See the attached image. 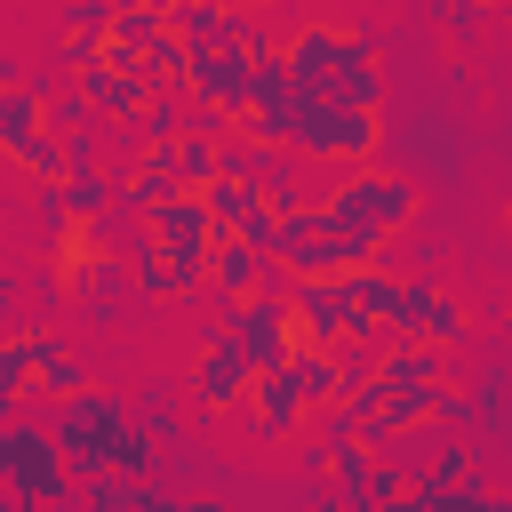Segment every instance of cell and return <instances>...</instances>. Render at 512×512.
Returning <instances> with one entry per match:
<instances>
[{"mask_svg":"<svg viewBox=\"0 0 512 512\" xmlns=\"http://www.w3.org/2000/svg\"><path fill=\"white\" fill-rule=\"evenodd\" d=\"M416 208H424L416 176H400V168H352L344 184L320 192V232H360V240L392 248L416 224Z\"/></svg>","mask_w":512,"mask_h":512,"instance_id":"obj_1","label":"cell"},{"mask_svg":"<svg viewBox=\"0 0 512 512\" xmlns=\"http://www.w3.org/2000/svg\"><path fill=\"white\" fill-rule=\"evenodd\" d=\"M128 424H136V400L112 392V384H88V392H72L64 408H48V432H56L64 464H72V488H88V480L112 472V440H120Z\"/></svg>","mask_w":512,"mask_h":512,"instance_id":"obj_2","label":"cell"},{"mask_svg":"<svg viewBox=\"0 0 512 512\" xmlns=\"http://www.w3.org/2000/svg\"><path fill=\"white\" fill-rule=\"evenodd\" d=\"M376 144H384V112H352V104H328V96H296V136H288V152L304 160V168H368L376 160Z\"/></svg>","mask_w":512,"mask_h":512,"instance_id":"obj_3","label":"cell"},{"mask_svg":"<svg viewBox=\"0 0 512 512\" xmlns=\"http://www.w3.org/2000/svg\"><path fill=\"white\" fill-rule=\"evenodd\" d=\"M192 408L200 416H240L248 408V392H256V368H248V352L224 336V320H208L200 336H192Z\"/></svg>","mask_w":512,"mask_h":512,"instance_id":"obj_4","label":"cell"},{"mask_svg":"<svg viewBox=\"0 0 512 512\" xmlns=\"http://www.w3.org/2000/svg\"><path fill=\"white\" fill-rule=\"evenodd\" d=\"M224 336L248 352V368L256 376H280L288 360H296V312L280 304V296H240V304H224Z\"/></svg>","mask_w":512,"mask_h":512,"instance_id":"obj_5","label":"cell"},{"mask_svg":"<svg viewBox=\"0 0 512 512\" xmlns=\"http://www.w3.org/2000/svg\"><path fill=\"white\" fill-rule=\"evenodd\" d=\"M256 56L248 48H216V56H192V72H184V96L200 104V112H224V120H240L248 104H256Z\"/></svg>","mask_w":512,"mask_h":512,"instance_id":"obj_6","label":"cell"},{"mask_svg":"<svg viewBox=\"0 0 512 512\" xmlns=\"http://www.w3.org/2000/svg\"><path fill=\"white\" fill-rule=\"evenodd\" d=\"M288 312H296V336H304V344H320V352L352 344V328H360V312H352V288H344V280H296Z\"/></svg>","mask_w":512,"mask_h":512,"instance_id":"obj_7","label":"cell"},{"mask_svg":"<svg viewBox=\"0 0 512 512\" xmlns=\"http://www.w3.org/2000/svg\"><path fill=\"white\" fill-rule=\"evenodd\" d=\"M376 384L384 392H456V352H432L416 336H384L376 344Z\"/></svg>","mask_w":512,"mask_h":512,"instance_id":"obj_8","label":"cell"},{"mask_svg":"<svg viewBox=\"0 0 512 512\" xmlns=\"http://www.w3.org/2000/svg\"><path fill=\"white\" fill-rule=\"evenodd\" d=\"M88 104H96V120H112V128H136L144 112H152V72L144 64H104V72H88V80H72Z\"/></svg>","mask_w":512,"mask_h":512,"instance_id":"obj_9","label":"cell"},{"mask_svg":"<svg viewBox=\"0 0 512 512\" xmlns=\"http://www.w3.org/2000/svg\"><path fill=\"white\" fill-rule=\"evenodd\" d=\"M240 424H248L264 448H296V440H304V424H312V408L296 400V384H288V376H256V392H248Z\"/></svg>","mask_w":512,"mask_h":512,"instance_id":"obj_10","label":"cell"},{"mask_svg":"<svg viewBox=\"0 0 512 512\" xmlns=\"http://www.w3.org/2000/svg\"><path fill=\"white\" fill-rule=\"evenodd\" d=\"M40 328V320H32ZM72 392H88V360L56 336V328H40V368H32V392H24V408L32 416H48V408H64Z\"/></svg>","mask_w":512,"mask_h":512,"instance_id":"obj_11","label":"cell"},{"mask_svg":"<svg viewBox=\"0 0 512 512\" xmlns=\"http://www.w3.org/2000/svg\"><path fill=\"white\" fill-rule=\"evenodd\" d=\"M144 232H152L160 248H216V224H208V200H200V192H168V200L144 216Z\"/></svg>","mask_w":512,"mask_h":512,"instance_id":"obj_12","label":"cell"},{"mask_svg":"<svg viewBox=\"0 0 512 512\" xmlns=\"http://www.w3.org/2000/svg\"><path fill=\"white\" fill-rule=\"evenodd\" d=\"M416 344H432V352H464V344H472V304L448 296V288H424V296H416Z\"/></svg>","mask_w":512,"mask_h":512,"instance_id":"obj_13","label":"cell"},{"mask_svg":"<svg viewBox=\"0 0 512 512\" xmlns=\"http://www.w3.org/2000/svg\"><path fill=\"white\" fill-rule=\"evenodd\" d=\"M168 32H176L192 56H216V48H232V8H224V0H176V8H168Z\"/></svg>","mask_w":512,"mask_h":512,"instance_id":"obj_14","label":"cell"},{"mask_svg":"<svg viewBox=\"0 0 512 512\" xmlns=\"http://www.w3.org/2000/svg\"><path fill=\"white\" fill-rule=\"evenodd\" d=\"M280 376L296 384V400H304V408H336V400H344V360H336V352H320V344H296V360H288Z\"/></svg>","mask_w":512,"mask_h":512,"instance_id":"obj_15","label":"cell"},{"mask_svg":"<svg viewBox=\"0 0 512 512\" xmlns=\"http://www.w3.org/2000/svg\"><path fill=\"white\" fill-rule=\"evenodd\" d=\"M56 200H64V224H80V232H96V224L112 216V200H120V184H112L104 168H72V176L56 184Z\"/></svg>","mask_w":512,"mask_h":512,"instance_id":"obj_16","label":"cell"},{"mask_svg":"<svg viewBox=\"0 0 512 512\" xmlns=\"http://www.w3.org/2000/svg\"><path fill=\"white\" fill-rule=\"evenodd\" d=\"M256 280H264V256H256L248 240L224 232V240L208 248V288H216L224 304H240V296H256Z\"/></svg>","mask_w":512,"mask_h":512,"instance_id":"obj_17","label":"cell"},{"mask_svg":"<svg viewBox=\"0 0 512 512\" xmlns=\"http://www.w3.org/2000/svg\"><path fill=\"white\" fill-rule=\"evenodd\" d=\"M32 136H48V96L24 80V88H0V160L16 152V144H32Z\"/></svg>","mask_w":512,"mask_h":512,"instance_id":"obj_18","label":"cell"},{"mask_svg":"<svg viewBox=\"0 0 512 512\" xmlns=\"http://www.w3.org/2000/svg\"><path fill=\"white\" fill-rule=\"evenodd\" d=\"M168 192H184V184H176V168H168V152H144V160H136L128 176H120V200H128L136 216H152V208H160Z\"/></svg>","mask_w":512,"mask_h":512,"instance_id":"obj_19","label":"cell"},{"mask_svg":"<svg viewBox=\"0 0 512 512\" xmlns=\"http://www.w3.org/2000/svg\"><path fill=\"white\" fill-rule=\"evenodd\" d=\"M200 200H208V224H216V240H224V232H240V224H248V216L264 208V192H256L248 176H216V184H208Z\"/></svg>","mask_w":512,"mask_h":512,"instance_id":"obj_20","label":"cell"},{"mask_svg":"<svg viewBox=\"0 0 512 512\" xmlns=\"http://www.w3.org/2000/svg\"><path fill=\"white\" fill-rule=\"evenodd\" d=\"M328 104H352V112H384V64H376V56H352V64L328 80Z\"/></svg>","mask_w":512,"mask_h":512,"instance_id":"obj_21","label":"cell"},{"mask_svg":"<svg viewBox=\"0 0 512 512\" xmlns=\"http://www.w3.org/2000/svg\"><path fill=\"white\" fill-rule=\"evenodd\" d=\"M112 472H120L128 488H144V480H168V456H160V440H152V432H136V424H128V432L112 440Z\"/></svg>","mask_w":512,"mask_h":512,"instance_id":"obj_22","label":"cell"},{"mask_svg":"<svg viewBox=\"0 0 512 512\" xmlns=\"http://www.w3.org/2000/svg\"><path fill=\"white\" fill-rule=\"evenodd\" d=\"M464 480H480V448H472V440H440V456L416 472V488H432V496H448V488H464Z\"/></svg>","mask_w":512,"mask_h":512,"instance_id":"obj_23","label":"cell"},{"mask_svg":"<svg viewBox=\"0 0 512 512\" xmlns=\"http://www.w3.org/2000/svg\"><path fill=\"white\" fill-rule=\"evenodd\" d=\"M32 368H40V328L24 320V328H0V384L24 400L32 392Z\"/></svg>","mask_w":512,"mask_h":512,"instance_id":"obj_24","label":"cell"},{"mask_svg":"<svg viewBox=\"0 0 512 512\" xmlns=\"http://www.w3.org/2000/svg\"><path fill=\"white\" fill-rule=\"evenodd\" d=\"M176 400H184V384H176V376H152V384L136 392V432L176 440Z\"/></svg>","mask_w":512,"mask_h":512,"instance_id":"obj_25","label":"cell"},{"mask_svg":"<svg viewBox=\"0 0 512 512\" xmlns=\"http://www.w3.org/2000/svg\"><path fill=\"white\" fill-rule=\"evenodd\" d=\"M128 288H136V296H152V304H160V296H176V280H168V256H160V240H152V232L128 248Z\"/></svg>","mask_w":512,"mask_h":512,"instance_id":"obj_26","label":"cell"},{"mask_svg":"<svg viewBox=\"0 0 512 512\" xmlns=\"http://www.w3.org/2000/svg\"><path fill=\"white\" fill-rule=\"evenodd\" d=\"M96 128H104V120H96V104H88L80 88H56V96H48V136L72 144V136H96Z\"/></svg>","mask_w":512,"mask_h":512,"instance_id":"obj_27","label":"cell"},{"mask_svg":"<svg viewBox=\"0 0 512 512\" xmlns=\"http://www.w3.org/2000/svg\"><path fill=\"white\" fill-rule=\"evenodd\" d=\"M72 512H136V488H128L120 472H104V480L72 488Z\"/></svg>","mask_w":512,"mask_h":512,"instance_id":"obj_28","label":"cell"},{"mask_svg":"<svg viewBox=\"0 0 512 512\" xmlns=\"http://www.w3.org/2000/svg\"><path fill=\"white\" fill-rule=\"evenodd\" d=\"M136 512H224V504L216 496H176L168 480H144L136 488Z\"/></svg>","mask_w":512,"mask_h":512,"instance_id":"obj_29","label":"cell"},{"mask_svg":"<svg viewBox=\"0 0 512 512\" xmlns=\"http://www.w3.org/2000/svg\"><path fill=\"white\" fill-rule=\"evenodd\" d=\"M64 296H72V288H64V272H56V264H48V256H40V264H32V320H40V328H48V312H56V304H64Z\"/></svg>","mask_w":512,"mask_h":512,"instance_id":"obj_30","label":"cell"},{"mask_svg":"<svg viewBox=\"0 0 512 512\" xmlns=\"http://www.w3.org/2000/svg\"><path fill=\"white\" fill-rule=\"evenodd\" d=\"M432 24L456 32V40H472V32L488 24V8H472V0H432Z\"/></svg>","mask_w":512,"mask_h":512,"instance_id":"obj_31","label":"cell"},{"mask_svg":"<svg viewBox=\"0 0 512 512\" xmlns=\"http://www.w3.org/2000/svg\"><path fill=\"white\" fill-rule=\"evenodd\" d=\"M16 312H24V288H16V272H0V320H16ZM16 328H24V320H16Z\"/></svg>","mask_w":512,"mask_h":512,"instance_id":"obj_32","label":"cell"},{"mask_svg":"<svg viewBox=\"0 0 512 512\" xmlns=\"http://www.w3.org/2000/svg\"><path fill=\"white\" fill-rule=\"evenodd\" d=\"M80 312H88V328H112V320H120V304H112V296H88Z\"/></svg>","mask_w":512,"mask_h":512,"instance_id":"obj_33","label":"cell"},{"mask_svg":"<svg viewBox=\"0 0 512 512\" xmlns=\"http://www.w3.org/2000/svg\"><path fill=\"white\" fill-rule=\"evenodd\" d=\"M296 512H344V504H336V488H312V496H304Z\"/></svg>","mask_w":512,"mask_h":512,"instance_id":"obj_34","label":"cell"},{"mask_svg":"<svg viewBox=\"0 0 512 512\" xmlns=\"http://www.w3.org/2000/svg\"><path fill=\"white\" fill-rule=\"evenodd\" d=\"M16 416H24V400H16V392H8V384H0V432H8V424H16Z\"/></svg>","mask_w":512,"mask_h":512,"instance_id":"obj_35","label":"cell"},{"mask_svg":"<svg viewBox=\"0 0 512 512\" xmlns=\"http://www.w3.org/2000/svg\"><path fill=\"white\" fill-rule=\"evenodd\" d=\"M504 232H512V200H504Z\"/></svg>","mask_w":512,"mask_h":512,"instance_id":"obj_36","label":"cell"},{"mask_svg":"<svg viewBox=\"0 0 512 512\" xmlns=\"http://www.w3.org/2000/svg\"><path fill=\"white\" fill-rule=\"evenodd\" d=\"M504 24H512V8H504Z\"/></svg>","mask_w":512,"mask_h":512,"instance_id":"obj_37","label":"cell"},{"mask_svg":"<svg viewBox=\"0 0 512 512\" xmlns=\"http://www.w3.org/2000/svg\"><path fill=\"white\" fill-rule=\"evenodd\" d=\"M504 328H512V320H504Z\"/></svg>","mask_w":512,"mask_h":512,"instance_id":"obj_38","label":"cell"}]
</instances>
